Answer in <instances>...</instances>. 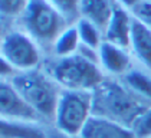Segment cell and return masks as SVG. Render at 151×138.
I'll list each match as a JSON object with an SVG mask.
<instances>
[{"label":"cell","instance_id":"cell-1","mask_svg":"<svg viewBox=\"0 0 151 138\" xmlns=\"http://www.w3.org/2000/svg\"><path fill=\"white\" fill-rule=\"evenodd\" d=\"M92 93L93 115L111 119L128 128L141 112L151 106L150 102L141 99L119 79L114 78H106Z\"/></svg>","mask_w":151,"mask_h":138},{"label":"cell","instance_id":"cell-2","mask_svg":"<svg viewBox=\"0 0 151 138\" xmlns=\"http://www.w3.org/2000/svg\"><path fill=\"white\" fill-rule=\"evenodd\" d=\"M13 24L29 34L47 56L56 39L73 23L49 0H29L23 14Z\"/></svg>","mask_w":151,"mask_h":138},{"label":"cell","instance_id":"cell-3","mask_svg":"<svg viewBox=\"0 0 151 138\" xmlns=\"http://www.w3.org/2000/svg\"><path fill=\"white\" fill-rule=\"evenodd\" d=\"M46 125H53L59 99L63 89L43 68L17 73L9 80Z\"/></svg>","mask_w":151,"mask_h":138},{"label":"cell","instance_id":"cell-4","mask_svg":"<svg viewBox=\"0 0 151 138\" xmlns=\"http://www.w3.org/2000/svg\"><path fill=\"white\" fill-rule=\"evenodd\" d=\"M42 68L58 82L63 91L93 92L106 79L98 63L78 53L68 58L46 56Z\"/></svg>","mask_w":151,"mask_h":138},{"label":"cell","instance_id":"cell-5","mask_svg":"<svg viewBox=\"0 0 151 138\" xmlns=\"http://www.w3.org/2000/svg\"><path fill=\"white\" fill-rule=\"evenodd\" d=\"M93 116V93L88 91H63L59 99L52 128L59 134L79 138Z\"/></svg>","mask_w":151,"mask_h":138},{"label":"cell","instance_id":"cell-6","mask_svg":"<svg viewBox=\"0 0 151 138\" xmlns=\"http://www.w3.org/2000/svg\"><path fill=\"white\" fill-rule=\"evenodd\" d=\"M0 56L9 62L17 73L42 68L46 53L35 40L16 24L3 26Z\"/></svg>","mask_w":151,"mask_h":138},{"label":"cell","instance_id":"cell-7","mask_svg":"<svg viewBox=\"0 0 151 138\" xmlns=\"http://www.w3.org/2000/svg\"><path fill=\"white\" fill-rule=\"evenodd\" d=\"M1 104H0V112L1 119L6 121H17V122H40L42 118L35 109L29 105V102L16 91L9 80H1ZM46 125V124H45Z\"/></svg>","mask_w":151,"mask_h":138},{"label":"cell","instance_id":"cell-8","mask_svg":"<svg viewBox=\"0 0 151 138\" xmlns=\"http://www.w3.org/2000/svg\"><path fill=\"white\" fill-rule=\"evenodd\" d=\"M135 65V59L129 49L109 42H104L99 47V66L106 78L121 79Z\"/></svg>","mask_w":151,"mask_h":138},{"label":"cell","instance_id":"cell-9","mask_svg":"<svg viewBox=\"0 0 151 138\" xmlns=\"http://www.w3.org/2000/svg\"><path fill=\"white\" fill-rule=\"evenodd\" d=\"M132 26H134V17H132L131 12L118 4L111 22L104 32L105 42L129 49Z\"/></svg>","mask_w":151,"mask_h":138},{"label":"cell","instance_id":"cell-10","mask_svg":"<svg viewBox=\"0 0 151 138\" xmlns=\"http://www.w3.org/2000/svg\"><path fill=\"white\" fill-rule=\"evenodd\" d=\"M116 6V0H82L79 7V17L92 22L102 32H105L115 13Z\"/></svg>","mask_w":151,"mask_h":138},{"label":"cell","instance_id":"cell-11","mask_svg":"<svg viewBox=\"0 0 151 138\" xmlns=\"http://www.w3.org/2000/svg\"><path fill=\"white\" fill-rule=\"evenodd\" d=\"M79 138H134L128 126L93 115Z\"/></svg>","mask_w":151,"mask_h":138},{"label":"cell","instance_id":"cell-12","mask_svg":"<svg viewBox=\"0 0 151 138\" xmlns=\"http://www.w3.org/2000/svg\"><path fill=\"white\" fill-rule=\"evenodd\" d=\"M129 50L135 63L151 72V29L145 27L134 19Z\"/></svg>","mask_w":151,"mask_h":138},{"label":"cell","instance_id":"cell-13","mask_svg":"<svg viewBox=\"0 0 151 138\" xmlns=\"http://www.w3.org/2000/svg\"><path fill=\"white\" fill-rule=\"evenodd\" d=\"M49 125L1 119V138H49Z\"/></svg>","mask_w":151,"mask_h":138},{"label":"cell","instance_id":"cell-14","mask_svg":"<svg viewBox=\"0 0 151 138\" xmlns=\"http://www.w3.org/2000/svg\"><path fill=\"white\" fill-rule=\"evenodd\" d=\"M121 82L131 92H134L141 99L151 104V72L135 65L134 68L121 78Z\"/></svg>","mask_w":151,"mask_h":138},{"label":"cell","instance_id":"cell-15","mask_svg":"<svg viewBox=\"0 0 151 138\" xmlns=\"http://www.w3.org/2000/svg\"><path fill=\"white\" fill-rule=\"evenodd\" d=\"M81 46V40L79 36L76 32L75 24H70L69 27L59 36L55 42V45L52 47L50 53L47 56H53V58H68L72 56L78 52Z\"/></svg>","mask_w":151,"mask_h":138},{"label":"cell","instance_id":"cell-16","mask_svg":"<svg viewBox=\"0 0 151 138\" xmlns=\"http://www.w3.org/2000/svg\"><path fill=\"white\" fill-rule=\"evenodd\" d=\"M73 24L76 27L81 45L93 47V49H99L102 46V43L105 42L104 32L96 24H93L92 22H89L83 17H79Z\"/></svg>","mask_w":151,"mask_h":138},{"label":"cell","instance_id":"cell-17","mask_svg":"<svg viewBox=\"0 0 151 138\" xmlns=\"http://www.w3.org/2000/svg\"><path fill=\"white\" fill-rule=\"evenodd\" d=\"M29 0H0V12H1V19L3 26L13 24L26 10Z\"/></svg>","mask_w":151,"mask_h":138},{"label":"cell","instance_id":"cell-18","mask_svg":"<svg viewBox=\"0 0 151 138\" xmlns=\"http://www.w3.org/2000/svg\"><path fill=\"white\" fill-rule=\"evenodd\" d=\"M129 129L134 138H151V106L134 119Z\"/></svg>","mask_w":151,"mask_h":138},{"label":"cell","instance_id":"cell-19","mask_svg":"<svg viewBox=\"0 0 151 138\" xmlns=\"http://www.w3.org/2000/svg\"><path fill=\"white\" fill-rule=\"evenodd\" d=\"M58 10L63 13V16L70 23H75L79 19V7L82 0H49Z\"/></svg>","mask_w":151,"mask_h":138},{"label":"cell","instance_id":"cell-20","mask_svg":"<svg viewBox=\"0 0 151 138\" xmlns=\"http://www.w3.org/2000/svg\"><path fill=\"white\" fill-rule=\"evenodd\" d=\"M129 12L137 22L151 29V0H141L138 4L135 7H132Z\"/></svg>","mask_w":151,"mask_h":138},{"label":"cell","instance_id":"cell-21","mask_svg":"<svg viewBox=\"0 0 151 138\" xmlns=\"http://www.w3.org/2000/svg\"><path fill=\"white\" fill-rule=\"evenodd\" d=\"M116 1H118L119 6H122V7H125L128 10H131L132 7H135V6L138 4L141 0H116Z\"/></svg>","mask_w":151,"mask_h":138}]
</instances>
